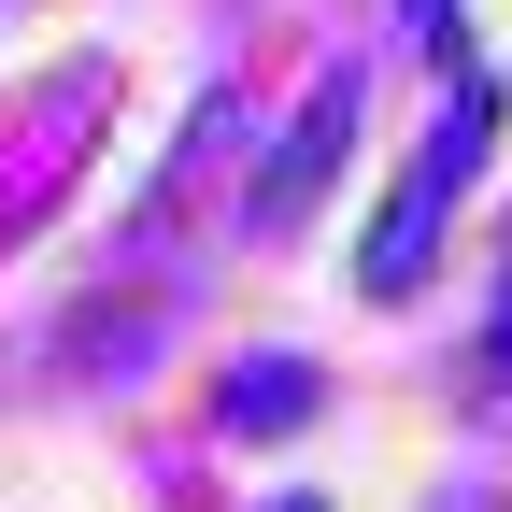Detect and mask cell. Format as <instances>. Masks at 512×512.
<instances>
[{"label":"cell","instance_id":"7a4b0ae2","mask_svg":"<svg viewBox=\"0 0 512 512\" xmlns=\"http://www.w3.org/2000/svg\"><path fill=\"white\" fill-rule=\"evenodd\" d=\"M342 143H356V86H328V100H313V114H299V143L271 157V185H256V214H271V228H285V214L313 200V185H328V157H342Z\"/></svg>","mask_w":512,"mask_h":512},{"label":"cell","instance_id":"3957f363","mask_svg":"<svg viewBox=\"0 0 512 512\" xmlns=\"http://www.w3.org/2000/svg\"><path fill=\"white\" fill-rule=\"evenodd\" d=\"M228 413H242V427H299V413H313V370H285V356H271V370H242V399H228Z\"/></svg>","mask_w":512,"mask_h":512},{"label":"cell","instance_id":"6da1fadb","mask_svg":"<svg viewBox=\"0 0 512 512\" xmlns=\"http://www.w3.org/2000/svg\"><path fill=\"white\" fill-rule=\"evenodd\" d=\"M484 128H498L484 86H456V100L427 114V143H413V171H399V200L370 214V256H356V285H370V299H413V285H427V242H441V214H456V185L484 171Z\"/></svg>","mask_w":512,"mask_h":512},{"label":"cell","instance_id":"277c9868","mask_svg":"<svg viewBox=\"0 0 512 512\" xmlns=\"http://www.w3.org/2000/svg\"><path fill=\"white\" fill-rule=\"evenodd\" d=\"M484 384L512 399V271H498V328H484Z\"/></svg>","mask_w":512,"mask_h":512}]
</instances>
